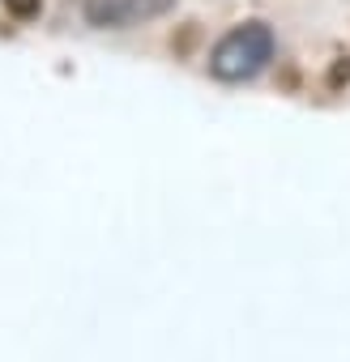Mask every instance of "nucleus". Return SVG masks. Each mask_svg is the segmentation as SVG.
<instances>
[{
  "instance_id": "2",
  "label": "nucleus",
  "mask_w": 350,
  "mask_h": 362,
  "mask_svg": "<svg viewBox=\"0 0 350 362\" xmlns=\"http://www.w3.org/2000/svg\"><path fill=\"white\" fill-rule=\"evenodd\" d=\"M171 9H175V0H94V5H90V22H94V26L124 30V26L162 18V13H171Z\"/></svg>"
},
{
  "instance_id": "4",
  "label": "nucleus",
  "mask_w": 350,
  "mask_h": 362,
  "mask_svg": "<svg viewBox=\"0 0 350 362\" xmlns=\"http://www.w3.org/2000/svg\"><path fill=\"white\" fill-rule=\"evenodd\" d=\"M329 86L337 90V86H350V56H341L333 69H329Z\"/></svg>"
},
{
  "instance_id": "1",
  "label": "nucleus",
  "mask_w": 350,
  "mask_h": 362,
  "mask_svg": "<svg viewBox=\"0 0 350 362\" xmlns=\"http://www.w3.org/2000/svg\"><path fill=\"white\" fill-rule=\"evenodd\" d=\"M273 60V30L265 22H244L227 30L210 52V73L218 81H248Z\"/></svg>"
},
{
  "instance_id": "3",
  "label": "nucleus",
  "mask_w": 350,
  "mask_h": 362,
  "mask_svg": "<svg viewBox=\"0 0 350 362\" xmlns=\"http://www.w3.org/2000/svg\"><path fill=\"white\" fill-rule=\"evenodd\" d=\"M5 9L18 18V22H30V18H39V9H43V0H5Z\"/></svg>"
}]
</instances>
